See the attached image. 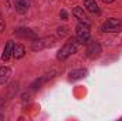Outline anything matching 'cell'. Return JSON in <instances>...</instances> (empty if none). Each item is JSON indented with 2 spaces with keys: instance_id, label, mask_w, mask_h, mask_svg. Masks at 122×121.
<instances>
[{
  "instance_id": "1",
  "label": "cell",
  "mask_w": 122,
  "mask_h": 121,
  "mask_svg": "<svg viewBox=\"0 0 122 121\" xmlns=\"http://www.w3.org/2000/svg\"><path fill=\"white\" fill-rule=\"evenodd\" d=\"M80 41H78V38H74V37H71L62 47H61V50L58 51V59L60 60H65L70 54H74L78 49H80Z\"/></svg>"
},
{
  "instance_id": "2",
  "label": "cell",
  "mask_w": 122,
  "mask_h": 121,
  "mask_svg": "<svg viewBox=\"0 0 122 121\" xmlns=\"http://www.w3.org/2000/svg\"><path fill=\"white\" fill-rule=\"evenodd\" d=\"M122 30V22L119 19H108L104 24H102V31L107 33H117Z\"/></svg>"
},
{
  "instance_id": "3",
  "label": "cell",
  "mask_w": 122,
  "mask_h": 121,
  "mask_svg": "<svg viewBox=\"0 0 122 121\" xmlns=\"http://www.w3.org/2000/svg\"><path fill=\"white\" fill-rule=\"evenodd\" d=\"M77 38L80 43H84V41H88L90 38V24L88 23H78L77 26Z\"/></svg>"
},
{
  "instance_id": "4",
  "label": "cell",
  "mask_w": 122,
  "mask_h": 121,
  "mask_svg": "<svg viewBox=\"0 0 122 121\" xmlns=\"http://www.w3.org/2000/svg\"><path fill=\"white\" fill-rule=\"evenodd\" d=\"M99 53H101V46H99L97 41L90 43V46H88V49H87V56H88L90 59H95V57L99 56Z\"/></svg>"
},
{
  "instance_id": "5",
  "label": "cell",
  "mask_w": 122,
  "mask_h": 121,
  "mask_svg": "<svg viewBox=\"0 0 122 121\" xmlns=\"http://www.w3.org/2000/svg\"><path fill=\"white\" fill-rule=\"evenodd\" d=\"M14 6H16V10L23 14V13H26L29 10L30 1L29 0H14Z\"/></svg>"
},
{
  "instance_id": "6",
  "label": "cell",
  "mask_w": 122,
  "mask_h": 121,
  "mask_svg": "<svg viewBox=\"0 0 122 121\" xmlns=\"http://www.w3.org/2000/svg\"><path fill=\"white\" fill-rule=\"evenodd\" d=\"M72 14L80 20V22H84V23H88L90 24V20H88V17H87V14L84 13V10L81 9V7H74V10H72Z\"/></svg>"
},
{
  "instance_id": "7",
  "label": "cell",
  "mask_w": 122,
  "mask_h": 121,
  "mask_svg": "<svg viewBox=\"0 0 122 121\" xmlns=\"http://www.w3.org/2000/svg\"><path fill=\"white\" fill-rule=\"evenodd\" d=\"M11 56H13V43H11V41H7L6 49H4V51H3V54H1V59L6 61V60H9Z\"/></svg>"
},
{
  "instance_id": "8",
  "label": "cell",
  "mask_w": 122,
  "mask_h": 121,
  "mask_svg": "<svg viewBox=\"0 0 122 121\" xmlns=\"http://www.w3.org/2000/svg\"><path fill=\"white\" fill-rule=\"evenodd\" d=\"M10 74H11L10 68H7V67H1V68H0V86L4 84V83L9 80Z\"/></svg>"
},
{
  "instance_id": "9",
  "label": "cell",
  "mask_w": 122,
  "mask_h": 121,
  "mask_svg": "<svg viewBox=\"0 0 122 121\" xmlns=\"http://www.w3.org/2000/svg\"><path fill=\"white\" fill-rule=\"evenodd\" d=\"M23 56H24V47L21 44L13 46V57L14 59H21Z\"/></svg>"
},
{
  "instance_id": "10",
  "label": "cell",
  "mask_w": 122,
  "mask_h": 121,
  "mask_svg": "<svg viewBox=\"0 0 122 121\" xmlns=\"http://www.w3.org/2000/svg\"><path fill=\"white\" fill-rule=\"evenodd\" d=\"M85 74H87V70H74V71H71L70 73V78L71 80H77V78H82V77H85Z\"/></svg>"
},
{
  "instance_id": "11",
  "label": "cell",
  "mask_w": 122,
  "mask_h": 121,
  "mask_svg": "<svg viewBox=\"0 0 122 121\" xmlns=\"http://www.w3.org/2000/svg\"><path fill=\"white\" fill-rule=\"evenodd\" d=\"M84 4H85L88 11H91V13H97L98 11V6H97L95 0H84Z\"/></svg>"
},
{
  "instance_id": "12",
  "label": "cell",
  "mask_w": 122,
  "mask_h": 121,
  "mask_svg": "<svg viewBox=\"0 0 122 121\" xmlns=\"http://www.w3.org/2000/svg\"><path fill=\"white\" fill-rule=\"evenodd\" d=\"M60 17L62 19V20H67V17H68V16H67V11H65V10H61Z\"/></svg>"
},
{
  "instance_id": "13",
  "label": "cell",
  "mask_w": 122,
  "mask_h": 121,
  "mask_svg": "<svg viewBox=\"0 0 122 121\" xmlns=\"http://www.w3.org/2000/svg\"><path fill=\"white\" fill-rule=\"evenodd\" d=\"M65 30H67L65 27H61V29H58V36H61V37H62V36L65 34Z\"/></svg>"
},
{
  "instance_id": "14",
  "label": "cell",
  "mask_w": 122,
  "mask_h": 121,
  "mask_svg": "<svg viewBox=\"0 0 122 121\" xmlns=\"http://www.w3.org/2000/svg\"><path fill=\"white\" fill-rule=\"evenodd\" d=\"M3 29H4V20H3L1 16H0V31L3 30Z\"/></svg>"
},
{
  "instance_id": "15",
  "label": "cell",
  "mask_w": 122,
  "mask_h": 121,
  "mask_svg": "<svg viewBox=\"0 0 122 121\" xmlns=\"http://www.w3.org/2000/svg\"><path fill=\"white\" fill-rule=\"evenodd\" d=\"M104 3H112V1H115V0H102Z\"/></svg>"
}]
</instances>
